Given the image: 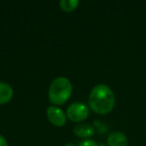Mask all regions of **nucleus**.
<instances>
[{
  "mask_svg": "<svg viewBox=\"0 0 146 146\" xmlns=\"http://www.w3.org/2000/svg\"><path fill=\"white\" fill-rule=\"evenodd\" d=\"M64 146H77V145H75V144H73V143H67V144H65Z\"/></svg>",
  "mask_w": 146,
  "mask_h": 146,
  "instance_id": "obj_11",
  "label": "nucleus"
},
{
  "mask_svg": "<svg viewBox=\"0 0 146 146\" xmlns=\"http://www.w3.org/2000/svg\"><path fill=\"white\" fill-rule=\"evenodd\" d=\"M73 132L77 137L83 138V139H89L90 137L94 135L95 133V128L88 123H78L74 126Z\"/></svg>",
  "mask_w": 146,
  "mask_h": 146,
  "instance_id": "obj_5",
  "label": "nucleus"
},
{
  "mask_svg": "<svg viewBox=\"0 0 146 146\" xmlns=\"http://www.w3.org/2000/svg\"><path fill=\"white\" fill-rule=\"evenodd\" d=\"M13 89L6 82H0V105L6 104L12 99Z\"/></svg>",
  "mask_w": 146,
  "mask_h": 146,
  "instance_id": "obj_7",
  "label": "nucleus"
},
{
  "mask_svg": "<svg viewBox=\"0 0 146 146\" xmlns=\"http://www.w3.org/2000/svg\"><path fill=\"white\" fill-rule=\"evenodd\" d=\"M88 104L90 109L97 114H108L115 105V95L106 84H97L90 91Z\"/></svg>",
  "mask_w": 146,
  "mask_h": 146,
  "instance_id": "obj_1",
  "label": "nucleus"
},
{
  "mask_svg": "<svg viewBox=\"0 0 146 146\" xmlns=\"http://www.w3.org/2000/svg\"><path fill=\"white\" fill-rule=\"evenodd\" d=\"M77 146H98V144L95 140L89 138V139H83L81 142H79Z\"/></svg>",
  "mask_w": 146,
  "mask_h": 146,
  "instance_id": "obj_9",
  "label": "nucleus"
},
{
  "mask_svg": "<svg viewBox=\"0 0 146 146\" xmlns=\"http://www.w3.org/2000/svg\"><path fill=\"white\" fill-rule=\"evenodd\" d=\"M78 5H79L78 0H60V2H59L60 8L63 11H66V12L75 10Z\"/></svg>",
  "mask_w": 146,
  "mask_h": 146,
  "instance_id": "obj_8",
  "label": "nucleus"
},
{
  "mask_svg": "<svg viewBox=\"0 0 146 146\" xmlns=\"http://www.w3.org/2000/svg\"><path fill=\"white\" fill-rule=\"evenodd\" d=\"M0 146H8V142L3 135L0 134Z\"/></svg>",
  "mask_w": 146,
  "mask_h": 146,
  "instance_id": "obj_10",
  "label": "nucleus"
},
{
  "mask_svg": "<svg viewBox=\"0 0 146 146\" xmlns=\"http://www.w3.org/2000/svg\"><path fill=\"white\" fill-rule=\"evenodd\" d=\"M89 107L83 102H73L67 107L66 116L72 122H81L89 116Z\"/></svg>",
  "mask_w": 146,
  "mask_h": 146,
  "instance_id": "obj_3",
  "label": "nucleus"
},
{
  "mask_svg": "<svg viewBox=\"0 0 146 146\" xmlns=\"http://www.w3.org/2000/svg\"><path fill=\"white\" fill-rule=\"evenodd\" d=\"M46 115L48 120L50 121V123H52L53 125L57 126V127H61V126L65 125V123H66V114L58 106H48L46 109Z\"/></svg>",
  "mask_w": 146,
  "mask_h": 146,
  "instance_id": "obj_4",
  "label": "nucleus"
},
{
  "mask_svg": "<svg viewBox=\"0 0 146 146\" xmlns=\"http://www.w3.org/2000/svg\"><path fill=\"white\" fill-rule=\"evenodd\" d=\"M72 94V84L68 78L64 76L56 77L49 86V101L55 106L66 103Z\"/></svg>",
  "mask_w": 146,
  "mask_h": 146,
  "instance_id": "obj_2",
  "label": "nucleus"
},
{
  "mask_svg": "<svg viewBox=\"0 0 146 146\" xmlns=\"http://www.w3.org/2000/svg\"><path fill=\"white\" fill-rule=\"evenodd\" d=\"M108 146H127V136L121 131H113L107 137Z\"/></svg>",
  "mask_w": 146,
  "mask_h": 146,
  "instance_id": "obj_6",
  "label": "nucleus"
},
{
  "mask_svg": "<svg viewBox=\"0 0 146 146\" xmlns=\"http://www.w3.org/2000/svg\"><path fill=\"white\" fill-rule=\"evenodd\" d=\"M98 146H106V145H104V144H99Z\"/></svg>",
  "mask_w": 146,
  "mask_h": 146,
  "instance_id": "obj_12",
  "label": "nucleus"
}]
</instances>
